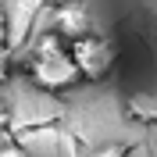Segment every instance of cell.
<instances>
[{"mask_svg":"<svg viewBox=\"0 0 157 157\" xmlns=\"http://www.w3.org/2000/svg\"><path fill=\"white\" fill-rule=\"evenodd\" d=\"M68 43V39H64ZM61 36H43L36 39L25 54V75L36 82L43 93H61V89H71L78 82V64L71 57V47H64Z\"/></svg>","mask_w":157,"mask_h":157,"instance_id":"1","label":"cell"},{"mask_svg":"<svg viewBox=\"0 0 157 157\" xmlns=\"http://www.w3.org/2000/svg\"><path fill=\"white\" fill-rule=\"evenodd\" d=\"M68 47H71V57H75V64H78V75L86 78V82H104V78L111 75L114 57H118V50H114L111 39L97 36V32H86V36L71 39Z\"/></svg>","mask_w":157,"mask_h":157,"instance_id":"2","label":"cell"},{"mask_svg":"<svg viewBox=\"0 0 157 157\" xmlns=\"http://www.w3.org/2000/svg\"><path fill=\"white\" fill-rule=\"evenodd\" d=\"M54 32L61 39H78L89 32V11L78 4V0H64V4H54Z\"/></svg>","mask_w":157,"mask_h":157,"instance_id":"3","label":"cell"},{"mask_svg":"<svg viewBox=\"0 0 157 157\" xmlns=\"http://www.w3.org/2000/svg\"><path fill=\"white\" fill-rule=\"evenodd\" d=\"M47 0H11L7 7V47H18L21 39L29 36V25L36 18V11L43 7Z\"/></svg>","mask_w":157,"mask_h":157,"instance_id":"4","label":"cell"},{"mask_svg":"<svg viewBox=\"0 0 157 157\" xmlns=\"http://www.w3.org/2000/svg\"><path fill=\"white\" fill-rule=\"evenodd\" d=\"M128 114L139 118V121H157V97H143V93H136V97L128 100Z\"/></svg>","mask_w":157,"mask_h":157,"instance_id":"5","label":"cell"},{"mask_svg":"<svg viewBox=\"0 0 157 157\" xmlns=\"http://www.w3.org/2000/svg\"><path fill=\"white\" fill-rule=\"evenodd\" d=\"M0 157H25V150H21L18 139H14V128L4 132V154H0Z\"/></svg>","mask_w":157,"mask_h":157,"instance_id":"6","label":"cell"},{"mask_svg":"<svg viewBox=\"0 0 157 157\" xmlns=\"http://www.w3.org/2000/svg\"><path fill=\"white\" fill-rule=\"evenodd\" d=\"M128 154V147H121V143H107V147H100L93 157H125Z\"/></svg>","mask_w":157,"mask_h":157,"instance_id":"7","label":"cell"},{"mask_svg":"<svg viewBox=\"0 0 157 157\" xmlns=\"http://www.w3.org/2000/svg\"><path fill=\"white\" fill-rule=\"evenodd\" d=\"M50 4H64V0H50Z\"/></svg>","mask_w":157,"mask_h":157,"instance_id":"8","label":"cell"}]
</instances>
